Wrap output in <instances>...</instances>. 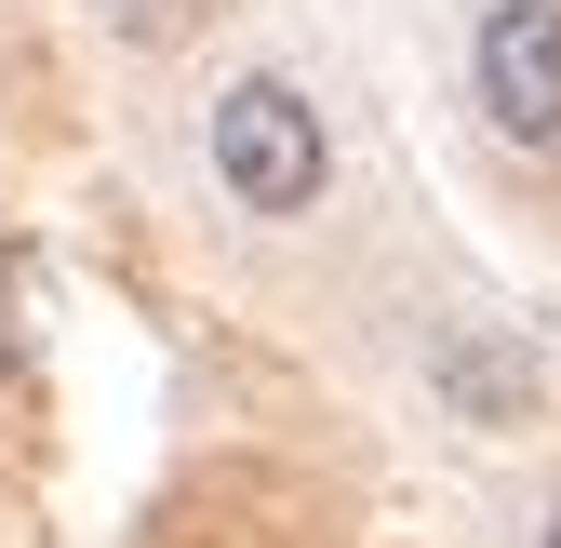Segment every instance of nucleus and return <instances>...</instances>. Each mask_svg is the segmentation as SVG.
<instances>
[{
  "mask_svg": "<svg viewBox=\"0 0 561 548\" xmlns=\"http://www.w3.org/2000/svg\"><path fill=\"white\" fill-rule=\"evenodd\" d=\"M215 174H228L241 215H308L321 174H334V134H321V107H308L295 81L254 67V81L215 94Z\"/></svg>",
  "mask_w": 561,
  "mask_h": 548,
  "instance_id": "f257e3e1",
  "label": "nucleus"
},
{
  "mask_svg": "<svg viewBox=\"0 0 561 548\" xmlns=\"http://www.w3.org/2000/svg\"><path fill=\"white\" fill-rule=\"evenodd\" d=\"M468 81H481V121L508 148H561V0H481Z\"/></svg>",
  "mask_w": 561,
  "mask_h": 548,
  "instance_id": "f03ea898",
  "label": "nucleus"
},
{
  "mask_svg": "<svg viewBox=\"0 0 561 548\" xmlns=\"http://www.w3.org/2000/svg\"><path fill=\"white\" fill-rule=\"evenodd\" d=\"M442 401L468 429H522L535 415V349H508V334H455L442 349Z\"/></svg>",
  "mask_w": 561,
  "mask_h": 548,
  "instance_id": "7ed1b4c3",
  "label": "nucleus"
},
{
  "mask_svg": "<svg viewBox=\"0 0 561 548\" xmlns=\"http://www.w3.org/2000/svg\"><path fill=\"white\" fill-rule=\"evenodd\" d=\"M107 27H121V41H187L201 0H107Z\"/></svg>",
  "mask_w": 561,
  "mask_h": 548,
  "instance_id": "20e7f679",
  "label": "nucleus"
},
{
  "mask_svg": "<svg viewBox=\"0 0 561 548\" xmlns=\"http://www.w3.org/2000/svg\"><path fill=\"white\" fill-rule=\"evenodd\" d=\"M548 548H561V522H548Z\"/></svg>",
  "mask_w": 561,
  "mask_h": 548,
  "instance_id": "39448f33",
  "label": "nucleus"
}]
</instances>
